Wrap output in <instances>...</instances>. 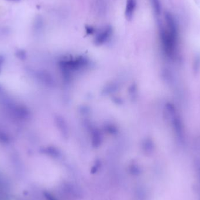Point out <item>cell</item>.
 <instances>
[{
    "instance_id": "4",
    "label": "cell",
    "mask_w": 200,
    "mask_h": 200,
    "mask_svg": "<svg viewBox=\"0 0 200 200\" xmlns=\"http://www.w3.org/2000/svg\"><path fill=\"white\" fill-rule=\"evenodd\" d=\"M153 7L157 14H160L161 13V5H160L158 0H152Z\"/></svg>"
},
{
    "instance_id": "1",
    "label": "cell",
    "mask_w": 200,
    "mask_h": 200,
    "mask_svg": "<svg viewBox=\"0 0 200 200\" xmlns=\"http://www.w3.org/2000/svg\"><path fill=\"white\" fill-rule=\"evenodd\" d=\"M178 34L172 33L167 29L161 30V39L166 55L170 58L176 56L178 45Z\"/></svg>"
},
{
    "instance_id": "3",
    "label": "cell",
    "mask_w": 200,
    "mask_h": 200,
    "mask_svg": "<svg viewBox=\"0 0 200 200\" xmlns=\"http://www.w3.org/2000/svg\"><path fill=\"white\" fill-rule=\"evenodd\" d=\"M112 28L110 26L105 27L98 35L97 37V41L98 43H102L105 42L106 40L111 35L112 33Z\"/></svg>"
},
{
    "instance_id": "2",
    "label": "cell",
    "mask_w": 200,
    "mask_h": 200,
    "mask_svg": "<svg viewBox=\"0 0 200 200\" xmlns=\"http://www.w3.org/2000/svg\"><path fill=\"white\" fill-rule=\"evenodd\" d=\"M136 6V0H127L125 8V18L128 21H131L134 17V12Z\"/></svg>"
},
{
    "instance_id": "6",
    "label": "cell",
    "mask_w": 200,
    "mask_h": 200,
    "mask_svg": "<svg viewBox=\"0 0 200 200\" xmlns=\"http://www.w3.org/2000/svg\"><path fill=\"white\" fill-rule=\"evenodd\" d=\"M86 32L88 34H92L94 32L95 29L93 27L91 26H86Z\"/></svg>"
},
{
    "instance_id": "7",
    "label": "cell",
    "mask_w": 200,
    "mask_h": 200,
    "mask_svg": "<svg viewBox=\"0 0 200 200\" xmlns=\"http://www.w3.org/2000/svg\"><path fill=\"white\" fill-rule=\"evenodd\" d=\"M12 1H18V0H12Z\"/></svg>"
},
{
    "instance_id": "5",
    "label": "cell",
    "mask_w": 200,
    "mask_h": 200,
    "mask_svg": "<svg viewBox=\"0 0 200 200\" xmlns=\"http://www.w3.org/2000/svg\"><path fill=\"white\" fill-rule=\"evenodd\" d=\"M45 195L47 200H57L56 198L54 197V195H53L52 194L49 192H45Z\"/></svg>"
}]
</instances>
